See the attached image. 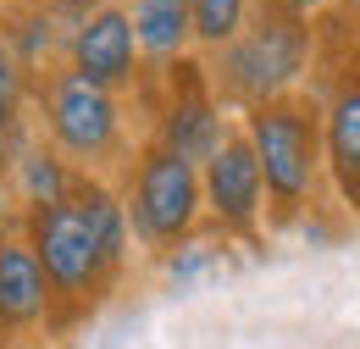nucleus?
<instances>
[{"label": "nucleus", "mask_w": 360, "mask_h": 349, "mask_svg": "<svg viewBox=\"0 0 360 349\" xmlns=\"http://www.w3.org/2000/svg\"><path fill=\"white\" fill-rule=\"evenodd\" d=\"M17 233L34 250L50 294H56V338L84 327L122 288V277L134 266V233H128V211H122V194L111 177L84 172L61 205L28 211Z\"/></svg>", "instance_id": "1"}, {"label": "nucleus", "mask_w": 360, "mask_h": 349, "mask_svg": "<svg viewBox=\"0 0 360 349\" xmlns=\"http://www.w3.org/2000/svg\"><path fill=\"white\" fill-rule=\"evenodd\" d=\"M321 67V34L316 23L294 17L288 6L277 0H255L244 34L205 56V72H211V89L233 117L255 111V106H271V100H288V94H305V78Z\"/></svg>", "instance_id": "2"}, {"label": "nucleus", "mask_w": 360, "mask_h": 349, "mask_svg": "<svg viewBox=\"0 0 360 349\" xmlns=\"http://www.w3.org/2000/svg\"><path fill=\"white\" fill-rule=\"evenodd\" d=\"M238 128L250 139L255 161H261V183H266V227L288 233V227H311V211L327 189L321 172V106L316 94H288L238 117Z\"/></svg>", "instance_id": "3"}, {"label": "nucleus", "mask_w": 360, "mask_h": 349, "mask_svg": "<svg viewBox=\"0 0 360 349\" xmlns=\"http://www.w3.org/2000/svg\"><path fill=\"white\" fill-rule=\"evenodd\" d=\"M34 122H39V139L67 167H78L89 177H111V183L122 177V167L144 144V133H134L128 100L111 89L84 84L67 67L34 78Z\"/></svg>", "instance_id": "4"}, {"label": "nucleus", "mask_w": 360, "mask_h": 349, "mask_svg": "<svg viewBox=\"0 0 360 349\" xmlns=\"http://www.w3.org/2000/svg\"><path fill=\"white\" fill-rule=\"evenodd\" d=\"M117 194H122V211H128V233H134V250L144 255H172L183 239H194L205 227V200H200V167L178 161L172 150L161 144H139L134 161L117 177Z\"/></svg>", "instance_id": "5"}, {"label": "nucleus", "mask_w": 360, "mask_h": 349, "mask_svg": "<svg viewBox=\"0 0 360 349\" xmlns=\"http://www.w3.org/2000/svg\"><path fill=\"white\" fill-rule=\"evenodd\" d=\"M139 117H144V139L172 150L178 161H205L217 144L227 139V128L238 122L217 100L211 89V72H205V56H188L178 67H167L161 78H144L139 89Z\"/></svg>", "instance_id": "6"}, {"label": "nucleus", "mask_w": 360, "mask_h": 349, "mask_svg": "<svg viewBox=\"0 0 360 349\" xmlns=\"http://www.w3.org/2000/svg\"><path fill=\"white\" fill-rule=\"evenodd\" d=\"M200 200H205V227L217 239L244 244V250L266 244V183H261V161L238 122L200 161Z\"/></svg>", "instance_id": "7"}, {"label": "nucleus", "mask_w": 360, "mask_h": 349, "mask_svg": "<svg viewBox=\"0 0 360 349\" xmlns=\"http://www.w3.org/2000/svg\"><path fill=\"white\" fill-rule=\"evenodd\" d=\"M355 44V39H349ZM321 106V172L344 211L360 217V67L355 56H338L327 67V84L316 94Z\"/></svg>", "instance_id": "8"}, {"label": "nucleus", "mask_w": 360, "mask_h": 349, "mask_svg": "<svg viewBox=\"0 0 360 349\" xmlns=\"http://www.w3.org/2000/svg\"><path fill=\"white\" fill-rule=\"evenodd\" d=\"M67 72H78V78L94 84V89H111V94H122V100H139L144 61H139L134 23H128L122 0H100L89 17H84V28L67 44Z\"/></svg>", "instance_id": "9"}, {"label": "nucleus", "mask_w": 360, "mask_h": 349, "mask_svg": "<svg viewBox=\"0 0 360 349\" xmlns=\"http://www.w3.org/2000/svg\"><path fill=\"white\" fill-rule=\"evenodd\" d=\"M56 338V294L22 233L0 239V349H39Z\"/></svg>", "instance_id": "10"}, {"label": "nucleus", "mask_w": 360, "mask_h": 349, "mask_svg": "<svg viewBox=\"0 0 360 349\" xmlns=\"http://www.w3.org/2000/svg\"><path fill=\"white\" fill-rule=\"evenodd\" d=\"M134 44L144 61V78H161L167 67H178L194 56V23H188V0H122Z\"/></svg>", "instance_id": "11"}, {"label": "nucleus", "mask_w": 360, "mask_h": 349, "mask_svg": "<svg viewBox=\"0 0 360 349\" xmlns=\"http://www.w3.org/2000/svg\"><path fill=\"white\" fill-rule=\"evenodd\" d=\"M6 177H11V194H17V211L28 217V211H45V205H61L67 194H72V183H78V167H67L56 150H50L45 139L34 133L22 150H17V161L6 167Z\"/></svg>", "instance_id": "12"}, {"label": "nucleus", "mask_w": 360, "mask_h": 349, "mask_svg": "<svg viewBox=\"0 0 360 349\" xmlns=\"http://www.w3.org/2000/svg\"><path fill=\"white\" fill-rule=\"evenodd\" d=\"M39 133L34 122V78L11 61V50L0 56V167L17 161V150Z\"/></svg>", "instance_id": "13"}, {"label": "nucleus", "mask_w": 360, "mask_h": 349, "mask_svg": "<svg viewBox=\"0 0 360 349\" xmlns=\"http://www.w3.org/2000/svg\"><path fill=\"white\" fill-rule=\"evenodd\" d=\"M255 0H188V23H194V56H217L244 34Z\"/></svg>", "instance_id": "14"}, {"label": "nucleus", "mask_w": 360, "mask_h": 349, "mask_svg": "<svg viewBox=\"0 0 360 349\" xmlns=\"http://www.w3.org/2000/svg\"><path fill=\"white\" fill-rule=\"evenodd\" d=\"M227 255V239H217L211 227H200L194 239H183L172 255H161V272H167V283H178V288H188V283H200V277H211L217 266H222Z\"/></svg>", "instance_id": "15"}, {"label": "nucleus", "mask_w": 360, "mask_h": 349, "mask_svg": "<svg viewBox=\"0 0 360 349\" xmlns=\"http://www.w3.org/2000/svg\"><path fill=\"white\" fill-rule=\"evenodd\" d=\"M22 227V211H17V194H11V177H6V167H0V239H11Z\"/></svg>", "instance_id": "16"}, {"label": "nucleus", "mask_w": 360, "mask_h": 349, "mask_svg": "<svg viewBox=\"0 0 360 349\" xmlns=\"http://www.w3.org/2000/svg\"><path fill=\"white\" fill-rule=\"evenodd\" d=\"M277 6H288V11L305 17V23H327V17H333V0H277Z\"/></svg>", "instance_id": "17"}, {"label": "nucleus", "mask_w": 360, "mask_h": 349, "mask_svg": "<svg viewBox=\"0 0 360 349\" xmlns=\"http://www.w3.org/2000/svg\"><path fill=\"white\" fill-rule=\"evenodd\" d=\"M338 6V17H349V23H360V0H333Z\"/></svg>", "instance_id": "18"}, {"label": "nucleus", "mask_w": 360, "mask_h": 349, "mask_svg": "<svg viewBox=\"0 0 360 349\" xmlns=\"http://www.w3.org/2000/svg\"><path fill=\"white\" fill-rule=\"evenodd\" d=\"M349 56H355V67H360V23H355V44H349Z\"/></svg>", "instance_id": "19"}, {"label": "nucleus", "mask_w": 360, "mask_h": 349, "mask_svg": "<svg viewBox=\"0 0 360 349\" xmlns=\"http://www.w3.org/2000/svg\"><path fill=\"white\" fill-rule=\"evenodd\" d=\"M0 56H6V34H0Z\"/></svg>", "instance_id": "20"}, {"label": "nucleus", "mask_w": 360, "mask_h": 349, "mask_svg": "<svg viewBox=\"0 0 360 349\" xmlns=\"http://www.w3.org/2000/svg\"><path fill=\"white\" fill-rule=\"evenodd\" d=\"M0 6H17V0H0Z\"/></svg>", "instance_id": "21"}]
</instances>
